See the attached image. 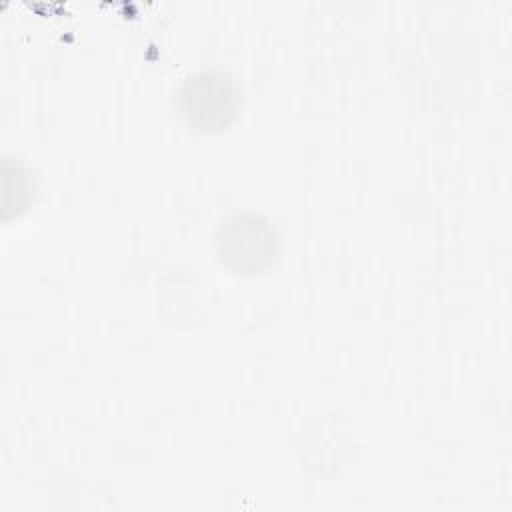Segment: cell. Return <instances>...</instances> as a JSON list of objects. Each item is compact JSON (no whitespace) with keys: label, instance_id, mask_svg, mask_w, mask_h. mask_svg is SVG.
<instances>
[{"label":"cell","instance_id":"1","mask_svg":"<svg viewBox=\"0 0 512 512\" xmlns=\"http://www.w3.org/2000/svg\"><path fill=\"white\" fill-rule=\"evenodd\" d=\"M176 114L196 132H220L240 108V88L222 68H202L182 80L174 94Z\"/></svg>","mask_w":512,"mask_h":512},{"label":"cell","instance_id":"2","mask_svg":"<svg viewBox=\"0 0 512 512\" xmlns=\"http://www.w3.org/2000/svg\"><path fill=\"white\" fill-rule=\"evenodd\" d=\"M274 226L256 212H238L220 222L214 234L218 260L238 274H254L268 268L278 256Z\"/></svg>","mask_w":512,"mask_h":512}]
</instances>
